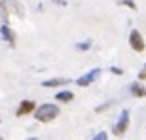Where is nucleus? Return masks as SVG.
Returning <instances> with one entry per match:
<instances>
[{"instance_id":"nucleus-1","label":"nucleus","mask_w":146,"mask_h":140,"mask_svg":"<svg viewBox=\"0 0 146 140\" xmlns=\"http://www.w3.org/2000/svg\"><path fill=\"white\" fill-rule=\"evenodd\" d=\"M59 116V108L55 106V104H40L36 108V112H34V118L36 121H42V123H49V121H53L55 118Z\"/></svg>"},{"instance_id":"nucleus-2","label":"nucleus","mask_w":146,"mask_h":140,"mask_svg":"<svg viewBox=\"0 0 146 140\" xmlns=\"http://www.w3.org/2000/svg\"><path fill=\"white\" fill-rule=\"evenodd\" d=\"M129 129V110H121L119 114V119L116 121V125L112 127V133L116 136H121L125 135V131Z\"/></svg>"},{"instance_id":"nucleus-3","label":"nucleus","mask_w":146,"mask_h":140,"mask_svg":"<svg viewBox=\"0 0 146 140\" xmlns=\"http://www.w3.org/2000/svg\"><path fill=\"white\" fill-rule=\"evenodd\" d=\"M129 46L133 51H137V53H142L146 49V44H144V38H142V34L137 30V28H133L129 32Z\"/></svg>"},{"instance_id":"nucleus-4","label":"nucleus","mask_w":146,"mask_h":140,"mask_svg":"<svg viewBox=\"0 0 146 140\" xmlns=\"http://www.w3.org/2000/svg\"><path fill=\"white\" fill-rule=\"evenodd\" d=\"M99 76H101V68H93V70H89L87 74L80 76V78L76 80V85H78V87H87V85H91Z\"/></svg>"},{"instance_id":"nucleus-5","label":"nucleus","mask_w":146,"mask_h":140,"mask_svg":"<svg viewBox=\"0 0 146 140\" xmlns=\"http://www.w3.org/2000/svg\"><path fill=\"white\" fill-rule=\"evenodd\" d=\"M31 112H36V104H34V100H23V102L19 104V108H17L15 116L21 118V116H27V114H31Z\"/></svg>"},{"instance_id":"nucleus-6","label":"nucleus","mask_w":146,"mask_h":140,"mask_svg":"<svg viewBox=\"0 0 146 140\" xmlns=\"http://www.w3.org/2000/svg\"><path fill=\"white\" fill-rule=\"evenodd\" d=\"M70 80L68 78H51V80H46L42 81V87H63V85H68Z\"/></svg>"},{"instance_id":"nucleus-7","label":"nucleus","mask_w":146,"mask_h":140,"mask_svg":"<svg viewBox=\"0 0 146 140\" xmlns=\"http://www.w3.org/2000/svg\"><path fill=\"white\" fill-rule=\"evenodd\" d=\"M129 91H131V95H133V97H137V98L146 97V87L142 85L141 81H133V83L129 85Z\"/></svg>"},{"instance_id":"nucleus-8","label":"nucleus","mask_w":146,"mask_h":140,"mask_svg":"<svg viewBox=\"0 0 146 140\" xmlns=\"http://www.w3.org/2000/svg\"><path fill=\"white\" fill-rule=\"evenodd\" d=\"M0 34H2V38L10 44L11 48L15 46V34H13V30H11L8 25H2V27H0Z\"/></svg>"},{"instance_id":"nucleus-9","label":"nucleus","mask_w":146,"mask_h":140,"mask_svg":"<svg viewBox=\"0 0 146 140\" xmlns=\"http://www.w3.org/2000/svg\"><path fill=\"white\" fill-rule=\"evenodd\" d=\"M55 98H57L59 102H70L72 98H74V93L72 91H59L55 95Z\"/></svg>"},{"instance_id":"nucleus-10","label":"nucleus","mask_w":146,"mask_h":140,"mask_svg":"<svg viewBox=\"0 0 146 140\" xmlns=\"http://www.w3.org/2000/svg\"><path fill=\"white\" fill-rule=\"evenodd\" d=\"M89 48H91V40H86V42H78L76 44V49H78V51H87Z\"/></svg>"},{"instance_id":"nucleus-11","label":"nucleus","mask_w":146,"mask_h":140,"mask_svg":"<svg viewBox=\"0 0 146 140\" xmlns=\"http://www.w3.org/2000/svg\"><path fill=\"white\" fill-rule=\"evenodd\" d=\"M119 4L127 6V8H131V10H137V4L133 2V0H119Z\"/></svg>"},{"instance_id":"nucleus-12","label":"nucleus","mask_w":146,"mask_h":140,"mask_svg":"<svg viewBox=\"0 0 146 140\" xmlns=\"http://www.w3.org/2000/svg\"><path fill=\"white\" fill-rule=\"evenodd\" d=\"M93 140H108V135H106L104 131H101L99 135H95V136H93Z\"/></svg>"},{"instance_id":"nucleus-13","label":"nucleus","mask_w":146,"mask_h":140,"mask_svg":"<svg viewBox=\"0 0 146 140\" xmlns=\"http://www.w3.org/2000/svg\"><path fill=\"white\" fill-rule=\"evenodd\" d=\"M137 78H139V81H144L146 80V65L141 68V72H139V76H137Z\"/></svg>"},{"instance_id":"nucleus-14","label":"nucleus","mask_w":146,"mask_h":140,"mask_svg":"<svg viewBox=\"0 0 146 140\" xmlns=\"http://www.w3.org/2000/svg\"><path fill=\"white\" fill-rule=\"evenodd\" d=\"M110 72H112V74H116V76H121V74H123V70L118 68V66H112V68H110Z\"/></svg>"},{"instance_id":"nucleus-15","label":"nucleus","mask_w":146,"mask_h":140,"mask_svg":"<svg viewBox=\"0 0 146 140\" xmlns=\"http://www.w3.org/2000/svg\"><path fill=\"white\" fill-rule=\"evenodd\" d=\"M110 104H112V102H104L103 106H97V108H95V112H97V114H99V112H103V110H106V108H108Z\"/></svg>"},{"instance_id":"nucleus-16","label":"nucleus","mask_w":146,"mask_h":140,"mask_svg":"<svg viewBox=\"0 0 146 140\" xmlns=\"http://www.w3.org/2000/svg\"><path fill=\"white\" fill-rule=\"evenodd\" d=\"M53 2H55V4H59V6H66L65 0H53Z\"/></svg>"},{"instance_id":"nucleus-17","label":"nucleus","mask_w":146,"mask_h":140,"mask_svg":"<svg viewBox=\"0 0 146 140\" xmlns=\"http://www.w3.org/2000/svg\"><path fill=\"white\" fill-rule=\"evenodd\" d=\"M27 140H38V138H36V136H33V138H27Z\"/></svg>"},{"instance_id":"nucleus-18","label":"nucleus","mask_w":146,"mask_h":140,"mask_svg":"<svg viewBox=\"0 0 146 140\" xmlns=\"http://www.w3.org/2000/svg\"><path fill=\"white\" fill-rule=\"evenodd\" d=\"M0 140H4V138H2V136H0Z\"/></svg>"}]
</instances>
